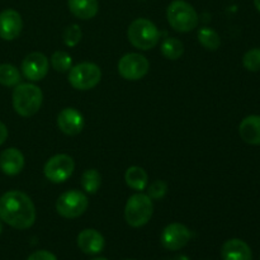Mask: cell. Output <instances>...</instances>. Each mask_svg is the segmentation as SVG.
<instances>
[{"instance_id": "obj_1", "label": "cell", "mask_w": 260, "mask_h": 260, "mask_svg": "<svg viewBox=\"0 0 260 260\" xmlns=\"http://www.w3.org/2000/svg\"><path fill=\"white\" fill-rule=\"evenodd\" d=\"M0 220L17 230H27L36 222L32 200L20 190H9L0 197Z\"/></svg>"}, {"instance_id": "obj_2", "label": "cell", "mask_w": 260, "mask_h": 260, "mask_svg": "<svg viewBox=\"0 0 260 260\" xmlns=\"http://www.w3.org/2000/svg\"><path fill=\"white\" fill-rule=\"evenodd\" d=\"M12 102L13 108L19 116L32 117L42 106V90L35 84H18L13 90Z\"/></svg>"}, {"instance_id": "obj_3", "label": "cell", "mask_w": 260, "mask_h": 260, "mask_svg": "<svg viewBox=\"0 0 260 260\" xmlns=\"http://www.w3.org/2000/svg\"><path fill=\"white\" fill-rule=\"evenodd\" d=\"M168 23L174 30L187 33L197 28L200 18L198 13L189 3L184 0H174L167 9Z\"/></svg>"}, {"instance_id": "obj_4", "label": "cell", "mask_w": 260, "mask_h": 260, "mask_svg": "<svg viewBox=\"0 0 260 260\" xmlns=\"http://www.w3.org/2000/svg\"><path fill=\"white\" fill-rule=\"evenodd\" d=\"M127 37L134 47L142 51L152 50L160 41V32L156 25L146 18L135 19L127 29Z\"/></svg>"}, {"instance_id": "obj_5", "label": "cell", "mask_w": 260, "mask_h": 260, "mask_svg": "<svg viewBox=\"0 0 260 260\" xmlns=\"http://www.w3.org/2000/svg\"><path fill=\"white\" fill-rule=\"evenodd\" d=\"M154 205L152 200L144 193H136L128 198L124 207V220L131 228H142L152 217Z\"/></svg>"}, {"instance_id": "obj_6", "label": "cell", "mask_w": 260, "mask_h": 260, "mask_svg": "<svg viewBox=\"0 0 260 260\" xmlns=\"http://www.w3.org/2000/svg\"><path fill=\"white\" fill-rule=\"evenodd\" d=\"M102 79V70L93 62H81L69 70V83L78 90H90Z\"/></svg>"}, {"instance_id": "obj_7", "label": "cell", "mask_w": 260, "mask_h": 260, "mask_svg": "<svg viewBox=\"0 0 260 260\" xmlns=\"http://www.w3.org/2000/svg\"><path fill=\"white\" fill-rule=\"evenodd\" d=\"M89 207L88 197L83 192L76 189L62 193L56 201V211L65 218H78L85 213Z\"/></svg>"}, {"instance_id": "obj_8", "label": "cell", "mask_w": 260, "mask_h": 260, "mask_svg": "<svg viewBox=\"0 0 260 260\" xmlns=\"http://www.w3.org/2000/svg\"><path fill=\"white\" fill-rule=\"evenodd\" d=\"M74 169L75 162L73 157L66 154H58L47 160L43 168V174L51 183L60 184L73 175Z\"/></svg>"}, {"instance_id": "obj_9", "label": "cell", "mask_w": 260, "mask_h": 260, "mask_svg": "<svg viewBox=\"0 0 260 260\" xmlns=\"http://www.w3.org/2000/svg\"><path fill=\"white\" fill-rule=\"evenodd\" d=\"M149 60L140 53H127L118 62L119 75L128 81H136L142 79L149 73Z\"/></svg>"}, {"instance_id": "obj_10", "label": "cell", "mask_w": 260, "mask_h": 260, "mask_svg": "<svg viewBox=\"0 0 260 260\" xmlns=\"http://www.w3.org/2000/svg\"><path fill=\"white\" fill-rule=\"evenodd\" d=\"M190 238H192V234L187 226L183 223L174 222L168 225L162 230L160 241L167 250L177 251L184 248L190 241Z\"/></svg>"}, {"instance_id": "obj_11", "label": "cell", "mask_w": 260, "mask_h": 260, "mask_svg": "<svg viewBox=\"0 0 260 260\" xmlns=\"http://www.w3.org/2000/svg\"><path fill=\"white\" fill-rule=\"evenodd\" d=\"M22 73L30 81L42 80L48 73V58L41 52L29 53L22 62Z\"/></svg>"}, {"instance_id": "obj_12", "label": "cell", "mask_w": 260, "mask_h": 260, "mask_svg": "<svg viewBox=\"0 0 260 260\" xmlns=\"http://www.w3.org/2000/svg\"><path fill=\"white\" fill-rule=\"evenodd\" d=\"M23 29V20L14 9H5L0 13V38L13 41L19 37Z\"/></svg>"}, {"instance_id": "obj_13", "label": "cell", "mask_w": 260, "mask_h": 260, "mask_svg": "<svg viewBox=\"0 0 260 260\" xmlns=\"http://www.w3.org/2000/svg\"><path fill=\"white\" fill-rule=\"evenodd\" d=\"M84 117L78 109L75 108H63L57 116V126L62 134L68 136H76L80 134L84 128Z\"/></svg>"}, {"instance_id": "obj_14", "label": "cell", "mask_w": 260, "mask_h": 260, "mask_svg": "<svg viewBox=\"0 0 260 260\" xmlns=\"http://www.w3.org/2000/svg\"><path fill=\"white\" fill-rule=\"evenodd\" d=\"M76 243H78L79 249L88 255H96L103 251L104 245H106L103 235L94 229H85L81 231L78 235Z\"/></svg>"}, {"instance_id": "obj_15", "label": "cell", "mask_w": 260, "mask_h": 260, "mask_svg": "<svg viewBox=\"0 0 260 260\" xmlns=\"http://www.w3.org/2000/svg\"><path fill=\"white\" fill-rule=\"evenodd\" d=\"M23 168H24V156L20 150L9 147L0 154V170L5 175L14 177L22 172Z\"/></svg>"}, {"instance_id": "obj_16", "label": "cell", "mask_w": 260, "mask_h": 260, "mask_svg": "<svg viewBox=\"0 0 260 260\" xmlns=\"http://www.w3.org/2000/svg\"><path fill=\"white\" fill-rule=\"evenodd\" d=\"M222 260H253L251 249L240 239H230L221 248Z\"/></svg>"}, {"instance_id": "obj_17", "label": "cell", "mask_w": 260, "mask_h": 260, "mask_svg": "<svg viewBox=\"0 0 260 260\" xmlns=\"http://www.w3.org/2000/svg\"><path fill=\"white\" fill-rule=\"evenodd\" d=\"M239 134L246 144L260 145V116L245 117L239 126Z\"/></svg>"}, {"instance_id": "obj_18", "label": "cell", "mask_w": 260, "mask_h": 260, "mask_svg": "<svg viewBox=\"0 0 260 260\" xmlns=\"http://www.w3.org/2000/svg\"><path fill=\"white\" fill-rule=\"evenodd\" d=\"M69 10L79 19H91L98 14V0H68Z\"/></svg>"}, {"instance_id": "obj_19", "label": "cell", "mask_w": 260, "mask_h": 260, "mask_svg": "<svg viewBox=\"0 0 260 260\" xmlns=\"http://www.w3.org/2000/svg\"><path fill=\"white\" fill-rule=\"evenodd\" d=\"M124 180L131 189L139 192L145 190L149 185V175L140 167H129L124 174Z\"/></svg>"}, {"instance_id": "obj_20", "label": "cell", "mask_w": 260, "mask_h": 260, "mask_svg": "<svg viewBox=\"0 0 260 260\" xmlns=\"http://www.w3.org/2000/svg\"><path fill=\"white\" fill-rule=\"evenodd\" d=\"M160 50H161L162 56L168 60L175 61L178 58H180L184 53V46H183V42L178 38H165L162 41L161 46H160Z\"/></svg>"}, {"instance_id": "obj_21", "label": "cell", "mask_w": 260, "mask_h": 260, "mask_svg": "<svg viewBox=\"0 0 260 260\" xmlns=\"http://www.w3.org/2000/svg\"><path fill=\"white\" fill-rule=\"evenodd\" d=\"M198 41L208 51H216L221 46L220 35L210 27H202L198 29Z\"/></svg>"}, {"instance_id": "obj_22", "label": "cell", "mask_w": 260, "mask_h": 260, "mask_svg": "<svg viewBox=\"0 0 260 260\" xmlns=\"http://www.w3.org/2000/svg\"><path fill=\"white\" fill-rule=\"evenodd\" d=\"M102 184V175L98 170L88 169L81 175V187L89 194H95Z\"/></svg>"}, {"instance_id": "obj_23", "label": "cell", "mask_w": 260, "mask_h": 260, "mask_svg": "<svg viewBox=\"0 0 260 260\" xmlns=\"http://www.w3.org/2000/svg\"><path fill=\"white\" fill-rule=\"evenodd\" d=\"M20 73L14 65L2 63L0 65V84L4 86H17L20 83Z\"/></svg>"}, {"instance_id": "obj_24", "label": "cell", "mask_w": 260, "mask_h": 260, "mask_svg": "<svg viewBox=\"0 0 260 260\" xmlns=\"http://www.w3.org/2000/svg\"><path fill=\"white\" fill-rule=\"evenodd\" d=\"M51 65L58 73H66L73 68V58L65 51H56L51 56Z\"/></svg>"}, {"instance_id": "obj_25", "label": "cell", "mask_w": 260, "mask_h": 260, "mask_svg": "<svg viewBox=\"0 0 260 260\" xmlns=\"http://www.w3.org/2000/svg\"><path fill=\"white\" fill-rule=\"evenodd\" d=\"M244 68L251 73L260 71V47H255L249 50L243 57Z\"/></svg>"}, {"instance_id": "obj_26", "label": "cell", "mask_w": 260, "mask_h": 260, "mask_svg": "<svg viewBox=\"0 0 260 260\" xmlns=\"http://www.w3.org/2000/svg\"><path fill=\"white\" fill-rule=\"evenodd\" d=\"M81 37H83V32H81L80 27L78 24H70L65 28L63 30V43L68 47H75L79 42H80Z\"/></svg>"}, {"instance_id": "obj_27", "label": "cell", "mask_w": 260, "mask_h": 260, "mask_svg": "<svg viewBox=\"0 0 260 260\" xmlns=\"http://www.w3.org/2000/svg\"><path fill=\"white\" fill-rule=\"evenodd\" d=\"M168 192V184L164 180H155L147 188V196L151 198L152 201L161 200Z\"/></svg>"}, {"instance_id": "obj_28", "label": "cell", "mask_w": 260, "mask_h": 260, "mask_svg": "<svg viewBox=\"0 0 260 260\" xmlns=\"http://www.w3.org/2000/svg\"><path fill=\"white\" fill-rule=\"evenodd\" d=\"M27 260H57V258H56L55 254H52L51 251L38 250L35 251L33 254H30L27 258Z\"/></svg>"}, {"instance_id": "obj_29", "label": "cell", "mask_w": 260, "mask_h": 260, "mask_svg": "<svg viewBox=\"0 0 260 260\" xmlns=\"http://www.w3.org/2000/svg\"><path fill=\"white\" fill-rule=\"evenodd\" d=\"M8 135H9V134H8L7 126H5L3 122H0V146H2V145L4 144L5 141H7Z\"/></svg>"}, {"instance_id": "obj_30", "label": "cell", "mask_w": 260, "mask_h": 260, "mask_svg": "<svg viewBox=\"0 0 260 260\" xmlns=\"http://www.w3.org/2000/svg\"><path fill=\"white\" fill-rule=\"evenodd\" d=\"M174 260H190V259L188 258L187 255H178V256H175Z\"/></svg>"}, {"instance_id": "obj_31", "label": "cell", "mask_w": 260, "mask_h": 260, "mask_svg": "<svg viewBox=\"0 0 260 260\" xmlns=\"http://www.w3.org/2000/svg\"><path fill=\"white\" fill-rule=\"evenodd\" d=\"M254 5H255L256 9L260 12V0H254Z\"/></svg>"}, {"instance_id": "obj_32", "label": "cell", "mask_w": 260, "mask_h": 260, "mask_svg": "<svg viewBox=\"0 0 260 260\" xmlns=\"http://www.w3.org/2000/svg\"><path fill=\"white\" fill-rule=\"evenodd\" d=\"M91 260H108V259H106V258H93Z\"/></svg>"}, {"instance_id": "obj_33", "label": "cell", "mask_w": 260, "mask_h": 260, "mask_svg": "<svg viewBox=\"0 0 260 260\" xmlns=\"http://www.w3.org/2000/svg\"><path fill=\"white\" fill-rule=\"evenodd\" d=\"M3 231V225H2V220H0V234H2Z\"/></svg>"}, {"instance_id": "obj_34", "label": "cell", "mask_w": 260, "mask_h": 260, "mask_svg": "<svg viewBox=\"0 0 260 260\" xmlns=\"http://www.w3.org/2000/svg\"><path fill=\"white\" fill-rule=\"evenodd\" d=\"M167 260H174V259H167Z\"/></svg>"}, {"instance_id": "obj_35", "label": "cell", "mask_w": 260, "mask_h": 260, "mask_svg": "<svg viewBox=\"0 0 260 260\" xmlns=\"http://www.w3.org/2000/svg\"><path fill=\"white\" fill-rule=\"evenodd\" d=\"M127 260H134V259H127Z\"/></svg>"}, {"instance_id": "obj_36", "label": "cell", "mask_w": 260, "mask_h": 260, "mask_svg": "<svg viewBox=\"0 0 260 260\" xmlns=\"http://www.w3.org/2000/svg\"><path fill=\"white\" fill-rule=\"evenodd\" d=\"M142 2H144V0H142Z\"/></svg>"}]
</instances>
